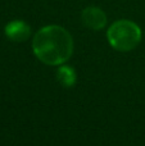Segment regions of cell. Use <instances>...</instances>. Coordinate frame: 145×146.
Wrapping results in <instances>:
<instances>
[{
  "label": "cell",
  "mask_w": 145,
  "mask_h": 146,
  "mask_svg": "<svg viewBox=\"0 0 145 146\" xmlns=\"http://www.w3.org/2000/svg\"><path fill=\"white\" fill-rule=\"evenodd\" d=\"M33 53L39 60L48 66H62L73 53V40L67 30L61 26H46L35 35Z\"/></svg>",
  "instance_id": "obj_1"
},
{
  "label": "cell",
  "mask_w": 145,
  "mask_h": 146,
  "mask_svg": "<svg viewBox=\"0 0 145 146\" xmlns=\"http://www.w3.org/2000/svg\"><path fill=\"white\" fill-rule=\"evenodd\" d=\"M107 37L113 49L118 51H130L141 41V30L136 23L121 19L108 28Z\"/></svg>",
  "instance_id": "obj_2"
},
{
  "label": "cell",
  "mask_w": 145,
  "mask_h": 146,
  "mask_svg": "<svg viewBox=\"0 0 145 146\" xmlns=\"http://www.w3.org/2000/svg\"><path fill=\"white\" fill-rule=\"evenodd\" d=\"M82 22L91 30H102L107 23V17L100 8L89 7L82 12Z\"/></svg>",
  "instance_id": "obj_3"
},
{
  "label": "cell",
  "mask_w": 145,
  "mask_h": 146,
  "mask_svg": "<svg viewBox=\"0 0 145 146\" xmlns=\"http://www.w3.org/2000/svg\"><path fill=\"white\" fill-rule=\"evenodd\" d=\"M5 35L9 40L15 42L26 41L31 35V28L23 21H13L5 26Z\"/></svg>",
  "instance_id": "obj_4"
},
{
  "label": "cell",
  "mask_w": 145,
  "mask_h": 146,
  "mask_svg": "<svg viewBox=\"0 0 145 146\" xmlns=\"http://www.w3.org/2000/svg\"><path fill=\"white\" fill-rule=\"evenodd\" d=\"M57 78L62 86L72 87L76 82V73L69 66H61L57 72Z\"/></svg>",
  "instance_id": "obj_5"
}]
</instances>
